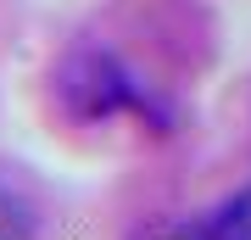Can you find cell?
<instances>
[{
	"label": "cell",
	"mask_w": 251,
	"mask_h": 240,
	"mask_svg": "<svg viewBox=\"0 0 251 240\" xmlns=\"http://www.w3.org/2000/svg\"><path fill=\"white\" fill-rule=\"evenodd\" d=\"M56 95L73 117L95 123V117H117L128 107H140V84L128 79V67L106 51H73L62 73H56Z\"/></svg>",
	"instance_id": "cell-1"
},
{
	"label": "cell",
	"mask_w": 251,
	"mask_h": 240,
	"mask_svg": "<svg viewBox=\"0 0 251 240\" xmlns=\"http://www.w3.org/2000/svg\"><path fill=\"white\" fill-rule=\"evenodd\" d=\"M190 240H251V185L234 190L229 201H218L212 213H201Z\"/></svg>",
	"instance_id": "cell-2"
},
{
	"label": "cell",
	"mask_w": 251,
	"mask_h": 240,
	"mask_svg": "<svg viewBox=\"0 0 251 240\" xmlns=\"http://www.w3.org/2000/svg\"><path fill=\"white\" fill-rule=\"evenodd\" d=\"M34 235V213H28L23 196H11V190H0V240H28Z\"/></svg>",
	"instance_id": "cell-3"
}]
</instances>
